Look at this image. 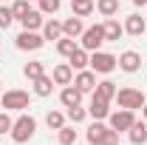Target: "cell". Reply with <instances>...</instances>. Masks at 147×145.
<instances>
[{"label":"cell","mask_w":147,"mask_h":145,"mask_svg":"<svg viewBox=\"0 0 147 145\" xmlns=\"http://www.w3.org/2000/svg\"><path fill=\"white\" fill-rule=\"evenodd\" d=\"M45 125L51 128V131H59V128L65 125V117H62L59 111H48V117H45Z\"/></svg>","instance_id":"cell-29"},{"label":"cell","mask_w":147,"mask_h":145,"mask_svg":"<svg viewBox=\"0 0 147 145\" xmlns=\"http://www.w3.org/2000/svg\"><path fill=\"white\" fill-rule=\"evenodd\" d=\"M119 66V60L108 51H91V71L96 74H110L113 68Z\"/></svg>","instance_id":"cell-5"},{"label":"cell","mask_w":147,"mask_h":145,"mask_svg":"<svg viewBox=\"0 0 147 145\" xmlns=\"http://www.w3.org/2000/svg\"><path fill=\"white\" fill-rule=\"evenodd\" d=\"M40 12H42V14H54V12H59V0H40Z\"/></svg>","instance_id":"cell-32"},{"label":"cell","mask_w":147,"mask_h":145,"mask_svg":"<svg viewBox=\"0 0 147 145\" xmlns=\"http://www.w3.org/2000/svg\"><path fill=\"white\" fill-rule=\"evenodd\" d=\"M23 74H26V80H31V83H34L37 77H42V74H45V66H42L40 60H31V63H26V66H23Z\"/></svg>","instance_id":"cell-24"},{"label":"cell","mask_w":147,"mask_h":145,"mask_svg":"<svg viewBox=\"0 0 147 145\" xmlns=\"http://www.w3.org/2000/svg\"><path fill=\"white\" fill-rule=\"evenodd\" d=\"M127 137H130V142H133V145H144L147 142V120H136V122L130 125Z\"/></svg>","instance_id":"cell-14"},{"label":"cell","mask_w":147,"mask_h":145,"mask_svg":"<svg viewBox=\"0 0 147 145\" xmlns=\"http://www.w3.org/2000/svg\"><path fill=\"white\" fill-rule=\"evenodd\" d=\"M88 142L91 145H119V131H113L110 125H102L96 120L88 128Z\"/></svg>","instance_id":"cell-2"},{"label":"cell","mask_w":147,"mask_h":145,"mask_svg":"<svg viewBox=\"0 0 147 145\" xmlns=\"http://www.w3.org/2000/svg\"><path fill=\"white\" fill-rule=\"evenodd\" d=\"M133 3H136V6H147V0H133Z\"/></svg>","instance_id":"cell-34"},{"label":"cell","mask_w":147,"mask_h":145,"mask_svg":"<svg viewBox=\"0 0 147 145\" xmlns=\"http://www.w3.org/2000/svg\"><path fill=\"white\" fill-rule=\"evenodd\" d=\"M76 49H79V46H76V43H74V37H59V40H57V51H59V54L62 57H71L74 51H76Z\"/></svg>","instance_id":"cell-26"},{"label":"cell","mask_w":147,"mask_h":145,"mask_svg":"<svg viewBox=\"0 0 147 145\" xmlns=\"http://www.w3.org/2000/svg\"><path fill=\"white\" fill-rule=\"evenodd\" d=\"M108 120H110V128H113V131H119V134H122V131H130V125L136 122V117H133V111H130V108L113 111Z\"/></svg>","instance_id":"cell-8"},{"label":"cell","mask_w":147,"mask_h":145,"mask_svg":"<svg viewBox=\"0 0 147 145\" xmlns=\"http://www.w3.org/2000/svg\"><path fill=\"white\" fill-rule=\"evenodd\" d=\"M11 125H14V122H11V117H9V114H0V134H9Z\"/></svg>","instance_id":"cell-33"},{"label":"cell","mask_w":147,"mask_h":145,"mask_svg":"<svg viewBox=\"0 0 147 145\" xmlns=\"http://www.w3.org/2000/svg\"><path fill=\"white\" fill-rule=\"evenodd\" d=\"M14 46H17L20 51H37V49L45 46V37L37 34V31H20L17 40H14Z\"/></svg>","instance_id":"cell-7"},{"label":"cell","mask_w":147,"mask_h":145,"mask_svg":"<svg viewBox=\"0 0 147 145\" xmlns=\"http://www.w3.org/2000/svg\"><path fill=\"white\" fill-rule=\"evenodd\" d=\"M59 103H62L65 108L82 105V91L76 88V85H65V88H62V94H59Z\"/></svg>","instance_id":"cell-13"},{"label":"cell","mask_w":147,"mask_h":145,"mask_svg":"<svg viewBox=\"0 0 147 145\" xmlns=\"http://www.w3.org/2000/svg\"><path fill=\"white\" fill-rule=\"evenodd\" d=\"M82 31H85V26H82V17H76V14H71V17L62 23V34L65 37H82Z\"/></svg>","instance_id":"cell-17"},{"label":"cell","mask_w":147,"mask_h":145,"mask_svg":"<svg viewBox=\"0 0 147 145\" xmlns=\"http://www.w3.org/2000/svg\"><path fill=\"white\" fill-rule=\"evenodd\" d=\"M88 114H91L93 120H108L110 117V103L102 100V97H96V94H91V108H88Z\"/></svg>","instance_id":"cell-10"},{"label":"cell","mask_w":147,"mask_h":145,"mask_svg":"<svg viewBox=\"0 0 147 145\" xmlns=\"http://www.w3.org/2000/svg\"><path fill=\"white\" fill-rule=\"evenodd\" d=\"M28 12H31V6H28V0H14V6H11V14H14L17 20H23L26 14H28Z\"/></svg>","instance_id":"cell-30"},{"label":"cell","mask_w":147,"mask_h":145,"mask_svg":"<svg viewBox=\"0 0 147 145\" xmlns=\"http://www.w3.org/2000/svg\"><path fill=\"white\" fill-rule=\"evenodd\" d=\"M102 29H105V43H116V40H119V37L125 34V26H122V23H119V20H113V17H108L105 20V23H102Z\"/></svg>","instance_id":"cell-15"},{"label":"cell","mask_w":147,"mask_h":145,"mask_svg":"<svg viewBox=\"0 0 147 145\" xmlns=\"http://www.w3.org/2000/svg\"><path fill=\"white\" fill-rule=\"evenodd\" d=\"M34 131H37V120L31 117V114H20L9 134H11V140H14L17 145H23V142H28V140L34 137Z\"/></svg>","instance_id":"cell-1"},{"label":"cell","mask_w":147,"mask_h":145,"mask_svg":"<svg viewBox=\"0 0 147 145\" xmlns=\"http://www.w3.org/2000/svg\"><path fill=\"white\" fill-rule=\"evenodd\" d=\"M57 140H59V145H74V142H76V131H74V125H62L59 131H57Z\"/></svg>","instance_id":"cell-27"},{"label":"cell","mask_w":147,"mask_h":145,"mask_svg":"<svg viewBox=\"0 0 147 145\" xmlns=\"http://www.w3.org/2000/svg\"><path fill=\"white\" fill-rule=\"evenodd\" d=\"M74 85L82 91V94H91V91L96 88V71H88V68L76 71V77H74Z\"/></svg>","instance_id":"cell-9"},{"label":"cell","mask_w":147,"mask_h":145,"mask_svg":"<svg viewBox=\"0 0 147 145\" xmlns=\"http://www.w3.org/2000/svg\"><path fill=\"white\" fill-rule=\"evenodd\" d=\"M68 66L76 68V71H82V68H88V66H91V54H88L85 49H76V51L68 57Z\"/></svg>","instance_id":"cell-19"},{"label":"cell","mask_w":147,"mask_h":145,"mask_svg":"<svg viewBox=\"0 0 147 145\" xmlns=\"http://www.w3.org/2000/svg\"><path fill=\"white\" fill-rule=\"evenodd\" d=\"M42 37H45V40H59V37H62V23L45 20V23H42Z\"/></svg>","instance_id":"cell-23"},{"label":"cell","mask_w":147,"mask_h":145,"mask_svg":"<svg viewBox=\"0 0 147 145\" xmlns=\"http://www.w3.org/2000/svg\"><path fill=\"white\" fill-rule=\"evenodd\" d=\"M68 120H71L74 125L85 122V120H88V108H82V105H74V108H68Z\"/></svg>","instance_id":"cell-28"},{"label":"cell","mask_w":147,"mask_h":145,"mask_svg":"<svg viewBox=\"0 0 147 145\" xmlns=\"http://www.w3.org/2000/svg\"><path fill=\"white\" fill-rule=\"evenodd\" d=\"M125 31L133 37H139V34H144L147 31V20L142 17V14H130L127 20H125Z\"/></svg>","instance_id":"cell-16"},{"label":"cell","mask_w":147,"mask_h":145,"mask_svg":"<svg viewBox=\"0 0 147 145\" xmlns=\"http://www.w3.org/2000/svg\"><path fill=\"white\" fill-rule=\"evenodd\" d=\"M96 9L102 17H113L119 14V0H96Z\"/></svg>","instance_id":"cell-25"},{"label":"cell","mask_w":147,"mask_h":145,"mask_svg":"<svg viewBox=\"0 0 147 145\" xmlns=\"http://www.w3.org/2000/svg\"><path fill=\"white\" fill-rule=\"evenodd\" d=\"M28 103H31L28 91L11 88V91H6V94H0V105L6 111H23V108H28Z\"/></svg>","instance_id":"cell-4"},{"label":"cell","mask_w":147,"mask_h":145,"mask_svg":"<svg viewBox=\"0 0 147 145\" xmlns=\"http://www.w3.org/2000/svg\"><path fill=\"white\" fill-rule=\"evenodd\" d=\"M116 83H113V80H102V83H96V88L91 91V94H96V97H102V100H116Z\"/></svg>","instance_id":"cell-18"},{"label":"cell","mask_w":147,"mask_h":145,"mask_svg":"<svg viewBox=\"0 0 147 145\" xmlns=\"http://www.w3.org/2000/svg\"><path fill=\"white\" fill-rule=\"evenodd\" d=\"M51 80H54V85H71L74 68L68 63H59V66H54V71H51Z\"/></svg>","instance_id":"cell-12"},{"label":"cell","mask_w":147,"mask_h":145,"mask_svg":"<svg viewBox=\"0 0 147 145\" xmlns=\"http://www.w3.org/2000/svg\"><path fill=\"white\" fill-rule=\"evenodd\" d=\"M142 114H144V120H147V103H144V105H142Z\"/></svg>","instance_id":"cell-35"},{"label":"cell","mask_w":147,"mask_h":145,"mask_svg":"<svg viewBox=\"0 0 147 145\" xmlns=\"http://www.w3.org/2000/svg\"><path fill=\"white\" fill-rule=\"evenodd\" d=\"M116 103H119V108H130V111H136V108H142L147 100H144V91L142 88H119L116 91Z\"/></svg>","instance_id":"cell-3"},{"label":"cell","mask_w":147,"mask_h":145,"mask_svg":"<svg viewBox=\"0 0 147 145\" xmlns=\"http://www.w3.org/2000/svg\"><path fill=\"white\" fill-rule=\"evenodd\" d=\"M71 9H74L76 17H88L96 9V0H71Z\"/></svg>","instance_id":"cell-21"},{"label":"cell","mask_w":147,"mask_h":145,"mask_svg":"<svg viewBox=\"0 0 147 145\" xmlns=\"http://www.w3.org/2000/svg\"><path fill=\"white\" fill-rule=\"evenodd\" d=\"M119 68L127 71V74H136L142 68V54L139 51H125V54L119 57Z\"/></svg>","instance_id":"cell-11"},{"label":"cell","mask_w":147,"mask_h":145,"mask_svg":"<svg viewBox=\"0 0 147 145\" xmlns=\"http://www.w3.org/2000/svg\"><path fill=\"white\" fill-rule=\"evenodd\" d=\"M102 43H105V29H102V23L82 31V49H85V51H99Z\"/></svg>","instance_id":"cell-6"},{"label":"cell","mask_w":147,"mask_h":145,"mask_svg":"<svg viewBox=\"0 0 147 145\" xmlns=\"http://www.w3.org/2000/svg\"><path fill=\"white\" fill-rule=\"evenodd\" d=\"M20 23H23V31H37V29H42L45 20H42V12H34V9H31Z\"/></svg>","instance_id":"cell-20"},{"label":"cell","mask_w":147,"mask_h":145,"mask_svg":"<svg viewBox=\"0 0 147 145\" xmlns=\"http://www.w3.org/2000/svg\"><path fill=\"white\" fill-rule=\"evenodd\" d=\"M51 88H54V80H51L48 74H42V77L34 80V94H37V97H48Z\"/></svg>","instance_id":"cell-22"},{"label":"cell","mask_w":147,"mask_h":145,"mask_svg":"<svg viewBox=\"0 0 147 145\" xmlns=\"http://www.w3.org/2000/svg\"><path fill=\"white\" fill-rule=\"evenodd\" d=\"M11 20H14L11 6H0V29H9V26H11Z\"/></svg>","instance_id":"cell-31"}]
</instances>
